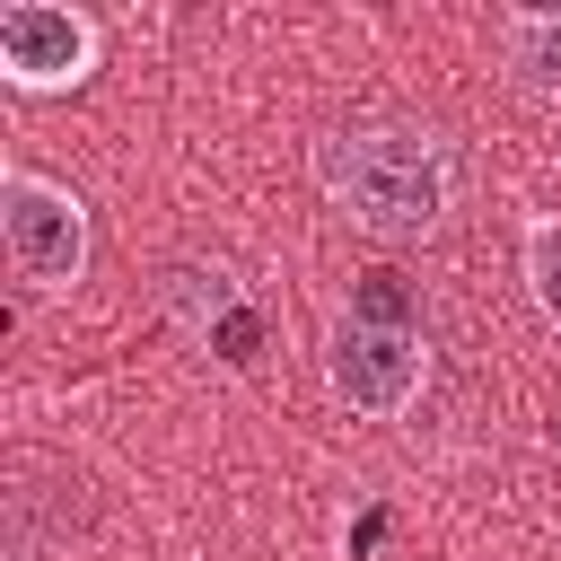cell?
<instances>
[{
	"instance_id": "5",
	"label": "cell",
	"mask_w": 561,
	"mask_h": 561,
	"mask_svg": "<svg viewBox=\"0 0 561 561\" xmlns=\"http://www.w3.org/2000/svg\"><path fill=\"white\" fill-rule=\"evenodd\" d=\"M175 316L202 324V333L228 324V316H237V307H228V280H219V272H175Z\"/></svg>"
},
{
	"instance_id": "7",
	"label": "cell",
	"mask_w": 561,
	"mask_h": 561,
	"mask_svg": "<svg viewBox=\"0 0 561 561\" xmlns=\"http://www.w3.org/2000/svg\"><path fill=\"white\" fill-rule=\"evenodd\" d=\"M517 61H526V79L561 88V26H552V18H543V26H526V35H517Z\"/></svg>"
},
{
	"instance_id": "8",
	"label": "cell",
	"mask_w": 561,
	"mask_h": 561,
	"mask_svg": "<svg viewBox=\"0 0 561 561\" xmlns=\"http://www.w3.org/2000/svg\"><path fill=\"white\" fill-rule=\"evenodd\" d=\"M535 289H543V307L561 316V237H543V245H535Z\"/></svg>"
},
{
	"instance_id": "2",
	"label": "cell",
	"mask_w": 561,
	"mask_h": 561,
	"mask_svg": "<svg viewBox=\"0 0 561 561\" xmlns=\"http://www.w3.org/2000/svg\"><path fill=\"white\" fill-rule=\"evenodd\" d=\"M412 377H421V333H412V324H368V316L342 324V342H333V386H342L359 412H394V403L412 394Z\"/></svg>"
},
{
	"instance_id": "3",
	"label": "cell",
	"mask_w": 561,
	"mask_h": 561,
	"mask_svg": "<svg viewBox=\"0 0 561 561\" xmlns=\"http://www.w3.org/2000/svg\"><path fill=\"white\" fill-rule=\"evenodd\" d=\"M0 219H9V254L26 263V280H70L79 272V254H88L79 202H61L44 184H9L0 193Z\"/></svg>"
},
{
	"instance_id": "1",
	"label": "cell",
	"mask_w": 561,
	"mask_h": 561,
	"mask_svg": "<svg viewBox=\"0 0 561 561\" xmlns=\"http://www.w3.org/2000/svg\"><path fill=\"white\" fill-rule=\"evenodd\" d=\"M351 210L377 228V237H421L447 202V167L421 131H351L342 158H333Z\"/></svg>"
},
{
	"instance_id": "9",
	"label": "cell",
	"mask_w": 561,
	"mask_h": 561,
	"mask_svg": "<svg viewBox=\"0 0 561 561\" xmlns=\"http://www.w3.org/2000/svg\"><path fill=\"white\" fill-rule=\"evenodd\" d=\"M219 351H228V359H254V316H228V324H219Z\"/></svg>"
},
{
	"instance_id": "6",
	"label": "cell",
	"mask_w": 561,
	"mask_h": 561,
	"mask_svg": "<svg viewBox=\"0 0 561 561\" xmlns=\"http://www.w3.org/2000/svg\"><path fill=\"white\" fill-rule=\"evenodd\" d=\"M351 316H368V324H412V298H403V280H394V272H368V280H359V298H351Z\"/></svg>"
},
{
	"instance_id": "4",
	"label": "cell",
	"mask_w": 561,
	"mask_h": 561,
	"mask_svg": "<svg viewBox=\"0 0 561 561\" xmlns=\"http://www.w3.org/2000/svg\"><path fill=\"white\" fill-rule=\"evenodd\" d=\"M0 53H9V70H26V79H61V70H79L88 35H79V18H61V9H0Z\"/></svg>"
}]
</instances>
